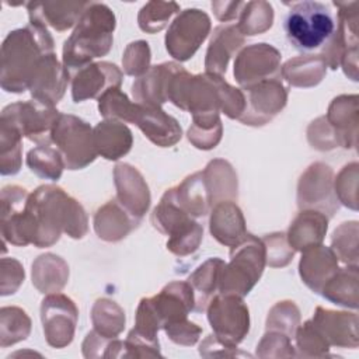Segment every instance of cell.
I'll return each instance as SVG.
<instances>
[{"label":"cell","instance_id":"d4e9b609","mask_svg":"<svg viewBox=\"0 0 359 359\" xmlns=\"http://www.w3.org/2000/svg\"><path fill=\"white\" fill-rule=\"evenodd\" d=\"M328 227V219L321 212L304 210L293 220L289 227V245L299 251L320 245Z\"/></svg>","mask_w":359,"mask_h":359},{"label":"cell","instance_id":"ac0fdd59","mask_svg":"<svg viewBox=\"0 0 359 359\" xmlns=\"http://www.w3.org/2000/svg\"><path fill=\"white\" fill-rule=\"evenodd\" d=\"M114 175L118 203L135 219L140 220L150 205V194L143 177L129 164H118Z\"/></svg>","mask_w":359,"mask_h":359},{"label":"cell","instance_id":"7c38bea8","mask_svg":"<svg viewBox=\"0 0 359 359\" xmlns=\"http://www.w3.org/2000/svg\"><path fill=\"white\" fill-rule=\"evenodd\" d=\"M41 318L49 345L63 348L72 342L77 323V309L72 299L60 293L48 294L41 304Z\"/></svg>","mask_w":359,"mask_h":359},{"label":"cell","instance_id":"cb8c5ba5","mask_svg":"<svg viewBox=\"0 0 359 359\" xmlns=\"http://www.w3.org/2000/svg\"><path fill=\"white\" fill-rule=\"evenodd\" d=\"M140 220L126 212L118 201H109L101 206L94 216V230L105 241H118L135 229Z\"/></svg>","mask_w":359,"mask_h":359},{"label":"cell","instance_id":"7a4b0ae2","mask_svg":"<svg viewBox=\"0 0 359 359\" xmlns=\"http://www.w3.org/2000/svg\"><path fill=\"white\" fill-rule=\"evenodd\" d=\"M53 52V39L46 27L29 22L11 31L1 45V88L24 93L43 55Z\"/></svg>","mask_w":359,"mask_h":359},{"label":"cell","instance_id":"4316f807","mask_svg":"<svg viewBox=\"0 0 359 359\" xmlns=\"http://www.w3.org/2000/svg\"><path fill=\"white\" fill-rule=\"evenodd\" d=\"M224 264L226 262L222 261L220 258H209L188 278V283L192 286L195 293L194 310H205L210 296L215 293V290L219 289L220 273Z\"/></svg>","mask_w":359,"mask_h":359},{"label":"cell","instance_id":"d6a6232c","mask_svg":"<svg viewBox=\"0 0 359 359\" xmlns=\"http://www.w3.org/2000/svg\"><path fill=\"white\" fill-rule=\"evenodd\" d=\"M136 102H130L128 95L119 90V87H114L107 90L98 98V111L100 115L107 121H119L132 123L135 114Z\"/></svg>","mask_w":359,"mask_h":359},{"label":"cell","instance_id":"d6986e66","mask_svg":"<svg viewBox=\"0 0 359 359\" xmlns=\"http://www.w3.org/2000/svg\"><path fill=\"white\" fill-rule=\"evenodd\" d=\"M181 67V65L174 62H167L150 67L132 86L135 101L147 107H160L168 101L171 79Z\"/></svg>","mask_w":359,"mask_h":359},{"label":"cell","instance_id":"74e56055","mask_svg":"<svg viewBox=\"0 0 359 359\" xmlns=\"http://www.w3.org/2000/svg\"><path fill=\"white\" fill-rule=\"evenodd\" d=\"M24 280V268L14 258L1 259V294H13Z\"/></svg>","mask_w":359,"mask_h":359},{"label":"cell","instance_id":"f35d334b","mask_svg":"<svg viewBox=\"0 0 359 359\" xmlns=\"http://www.w3.org/2000/svg\"><path fill=\"white\" fill-rule=\"evenodd\" d=\"M164 330L171 341L181 345H194L202 332V330L196 324L188 321L187 318L177 321L165 327Z\"/></svg>","mask_w":359,"mask_h":359},{"label":"cell","instance_id":"e0dca14e","mask_svg":"<svg viewBox=\"0 0 359 359\" xmlns=\"http://www.w3.org/2000/svg\"><path fill=\"white\" fill-rule=\"evenodd\" d=\"M132 123H135L150 142L160 147H170L182 136L177 119L165 114L160 107H147L136 102Z\"/></svg>","mask_w":359,"mask_h":359},{"label":"cell","instance_id":"52a82bcc","mask_svg":"<svg viewBox=\"0 0 359 359\" xmlns=\"http://www.w3.org/2000/svg\"><path fill=\"white\" fill-rule=\"evenodd\" d=\"M60 112L49 104L38 100L14 102L1 111V122L15 128L22 136L38 144H49L52 142L53 126Z\"/></svg>","mask_w":359,"mask_h":359},{"label":"cell","instance_id":"2e32d148","mask_svg":"<svg viewBox=\"0 0 359 359\" xmlns=\"http://www.w3.org/2000/svg\"><path fill=\"white\" fill-rule=\"evenodd\" d=\"M69 80L70 77L67 72L52 52L43 55L39 60L28 90L34 100L55 107V104H57L63 97Z\"/></svg>","mask_w":359,"mask_h":359},{"label":"cell","instance_id":"1f68e13d","mask_svg":"<svg viewBox=\"0 0 359 359\" xmlns=\"http://www.w3.org/2000/svg\"><path fill=\"white\" fill-rule=\"evenodd\" d=\"M91 317L95 331L107 338H115L125 325V314L121 307L107 299L97 300Z\"/></svg>","mask_w":359,"mask_h":359},{"label":"cell","instance_id":"8d00e7d4","mask_svg":"<svg viewBox=\"0 0 359 359\" xmlns=\"http://www.w3.org/2000/svg\"><path fill=\"white\" fill-rule=\"evenodd\" d=\"M123 69L130 76H139L149 70L150 48L144 41H136L129 43L122 57Z\"/></svg>","mask_w":359,"mask_h":359},{"label":"cell","instance_id":"e575fe53","mask_svg":"<svg viewBox=\"0 0 359 359\" xmlns=\"http://www.w3.org/2000/svg\"><path fill=\"white\" fill-rule=\"evenodd\" d=\"M178 10L180 6L174 1H149L140 8L137 17L139 27L149 34L158 32L168 24L171 15L178 13Z\"/></svg>","mask_w":359,"mask_h":359},{"label":"cell","instance_id":"5bb4252c","mask_svg":"<svg viewBox=\"0 0 359 359\" xmlns=\"http://www.w3.org/2000/svg\"><path fill=\"white\" fill-rule=\"evenodd\" d=\"M297 205L300 209H318L332 216L338 209L332 195V171L323 163H316L299 181Z\"/></svg>","mask_w":359,"mask_h":359},{"label":"cell","instance_id":"5b68a950","mask_svg":"<svg viewBox=\"0 0 359 359\" xmlns=\"http://www.w3.org/2000/svg\"><path fill=\"white\" fill-rule=\"evenodd\" d=\"M230 264L223 266L219 280V293L245 296L258 282L265 266V244L252 234L231 247Z\"/></svg>","mask_w":359,"mask_h":359},{"label":"cell","instance_id":"ffe728a7","mask_svg":"<svg viewBox=\"0 0 359 359\" xmlns=\"http://www.w3.org/2000/svg\"><path fill=\"white\" fill-rule=\"evenodd\" d=\"M88 1H31L27 4L29 22L52 27L56 31H66L77 24Z\"/></svg>","mask_w":359,"mask_h":359},{"label":"cell","instance_id":"f1b7e54d","mask_svg":"<svg viewBox=\"0 0 359 359\" xmlns=\"http://www.w3.org/2000/svg\"><path fill=\"white\" fill-rule=\"evenodd\" d=\"M27 165L41 178L56 181L60 178L65 168L62 154L50 144H38L27 154Z\"/></svg>","mask_w":359,"mask_h":359},{"label":"cell","instance_id":"6da1fadb","mask_svg":"<svg viewBox=\"0 0 359 359\" xmlns=\"http://www.w3.org/2000/svg\"><path fill=\"white\" fill-rule=\"evenodd\" d=\"M28 208L35 223L34 245L38 248L55 244L62 231L73 238L87 233V216L83 206L62 188L42 185L29 195Z\"/></svg>","mask_w":359,"mask_h":359},{"label":"cell","instance_id":"83f0119b","mask_svg":"<svg viewBox=\"0 0 359 359\" xmlns=\"http://www.w3.org/2000/svg\"><path fill=\"white\" fill-rule=\"evenodd\" d=\"M325 62L320 55H304L290 59L282 69L286 81L297 87H310L321 81L325 73Z\"/></svg>","mask_w":359,"mask_h":359},{"label":"cell","instance_id":"4fadbf2b","mask_svg":"<svg viewBox=\"0 0 359 359\" xmlns=\"http://www.w3.org/2000/svg\"><path fill=\"white\" fill-rule=\"evenodd\" d=\"M245 90L248 97L244 112L238 118L245 125H265L286 105L287 93L279 79L266 80Z\"/></svg>","mask_w":359,"mask_h":359},{"label":"cell","instance_id":"9a60e30c","mask_svg":"<svg viewBox=\"0 0 359 359\" xmlns=\"http://www.w3.org/2000/svg\"><path fill=\"white\" fill-rule=\"evenodd\" d=\"M72 97L74 102L101 97L107 90L119 87L122 73L108 62L90 63L72 76Z\"/></svg>","mask_w":359,"mask_h":359},{"label":"cell","instance_id":"44dd1931","mask_svg":"<svg viewBox=\"0 0 359 359\" xmlns=\"http://www.w3.org/2000/svg\"><path fill=\"white\" fill-rule=\"evenodd\" d=\"M244 45V36L238 31L237 25L226 24L219 25L212 35L208 52L205 67L206 73L222 76L226 73L229 59Z\"/></svg>","mask_w":359,"mask_h":359},{"label":"cell","instance_id":"8992f818","mask_svg":"<svg viewBox=\"0 0 359 359\" xmlns=\"http://www.w3.org/2000/svg\"><path fill=\"white\" fill-rule=\"evenodd\" d=\"M52 142L69 170L84 168L98 154L91 126L74 115L60 114L52 130Z\"/></svg>","mask_w":359,"mask_h":359},{"label":"cell","instance_id":"ba28073f","mask_svg":"<svg viewBox=\"0 0 359 359\" xmlns=\"http://www.w3.org/2000/svg\"><path fill=\"white\" fill-rule=\"evenodd\" d=\"M208 320L213 335L224 345L236 346L250 330L248 309L236 294H216L208 303Z\"/></svg>","mask_w":359,"mask_h":359},{"label":"cell","instance_id":"30bf717a","mask_svg":"<svg viewBox=\"0 0 359 359\" xmlns=\"http://www.w3.org/2000/svg\"><path fill=\"white\" fill-rule=\"evenodd\" d=\"M209 31V15L198 8H187L171 22L165 35V48L174 59L188 60L206 39Z\"/></svg>","mask_w":359,"mask_h":359},{"label":"cell","instance_id":"3957f363","mask_svg":"<svg viewBox=\"0 0 359 359\" xmlns=\"http://www.w3.org/2000/svg\"><path fill=\"white\" fill-rule=\"evenodd\" d=\"M115 15L102 3L90 1L81 13L73 34L65 41L63 67L69 77L91 63V59L107 55L112 46Z\"/></svg>","mask_w":359,"mask_h":359},{"label":"cell","instance_id":"4dcf8cb0","mask_svg":"<svg viewBox=\"0 0 359 359\" xmlns=\"http://www.w3.org/2000/svg\"><path fill=\"white\" fill-rule=\"evenodd\" d=\"M273 21L272 6L266 1H248L240 13V21L237 24L238 31L243 35H257L271 28Z\"/></svg>","mask_w":359,"mask_h":359},{"label":"cell","instance_id":"7402d4cb","mask_svg":"<svg viewBox=\"0 0 359 359\" xmlns=\"http://www.w3.org/2000/svg\"><path fill=\"white\" fill-rule=\"evenodd\" d=\"M210 233L220 244L229 247H234L245 238V222L233 201H220L215 205L210 216Z\"/></svg>","mask_w":359,"mask_h":359},{"label":"cell","instance_id":"836d02e7","mask_svg":"<svg viewBox=\"0 0 359 359\" xmlns=\"http://www.w3.org/2000/svg\"><path fill=\"white\" fill-rule=\"evenodd\" d=\"M1 317V346L6 348L28 337L31 321L24 310L18 307H3Z\"/></svg>","mask_w":359,"mask_h":359},{"label":"cell","instance_id":"8fae6325","mask_svg":"<svg viewBox=\"0 0 359 359\" xmlns=\"http://www.w3.org/2000/svg\"><path fill=\"white\" fill-rule=\"evenodd\" d=\"M280 53L268 43L247 46L234 62V76L241 87L248 88L280 76Z\"/></svg>","mask_w":359,"mask_h":359},{"label":"cell","instance_id":"d590c367","mask_svg":"<svg viewBox=\"0 0 359 359\" xmlns=\"http://www.w3.org/2000/svg\"><path fill=\"white\" fill-rule=\"evenodd\" d=\"M202 226L198 222L189 219L170 234L167 248L175 255L185 257L198 250L202 241Z\"/></svg>","mask_w":359,"mask_h":359},{"label":"cell","instance_id":"484cf974","mask_svg":"<svg viewBox=\"0 0 359 359\" xmlns=\"http://www.w3.org/2000/svg\"><path fill=\"white\" fill-rule=\"evenodd\" d=\"M93 133L97 153L107 160H118L132 147V132L123 122L105 119L93 129Z\"/></svg>","mask_w":359,"mask_h":359},{"label":"cell","instance_id":"9c48e42d","mask_svg":"<svg viewBox=\"0 0 359 359\" xmlns=\"http://www.w3.org/2000/svg\"><path fill=\"white\" fill-rule=\"evenodd\" d=\"M29 194L18 185H8L1 189V236L17 247L34 243L35 223L28 208Z\"/></svg>","mask_w":359,"mask_h":359},{"label":"cell","instance_id":"603a6c76","mask_svg":"<svg viewBox=\"0 0 359 359\" xmlns=\"http://www.w3.org/2000/svg\"><path fill=\"white\" fill-rule=\"evenodd\" d=\"M299 271L303 282L313 292L320 293L327 280L338 271V262L330 248L317 245L304 251Z\"/></svg>","mask_w":359,"mask_h":359},{"label":"cell","instance_id":"f546056e","mask_svg":"<svg viewBox=\"0 0 359 359\" xmlns=\"http://www.w3.org/2000/svg\"><path fill=\"white\" fill-rule=\"evenodd\" d=\"M21 137L13 126L0 121V172L13 175L21 167Z\"/></svg>","mask_w":359,"mask_h":359},{"label":"cell","instance_id":"277c9868","mask_svg":"<svg viewBox=\"0 0 359 359\" xmlns=\"http://www.w3.org/2000/svg\"><path fill=\"white\" fill-rule=\"evenodd\" d=\"M290 45L304 55L324 52L335 34L337 20L331 8L320 1L294 3L283 22Z\"/></svg>","mask_w":359,"mask_h":359}]
</instances>
